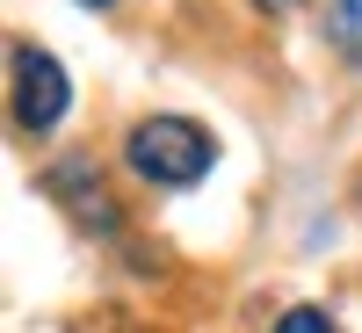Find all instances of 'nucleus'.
<instances>
[{
  "mask_svg": "<svg viewBox=\"0 0 362 333\" xmlns=\"http://www.w3.org/2000/svg\"><path fill=\"white\" fill-rule=\"evenodd\" d=\"M8 73H15V124L22 131H51L58 116H66V102H73L66 66H58L51 51H37V44H15L8 51Z\"/></svg>",
  "mask_w": 362,
  "mask_h": 333,
  "instance_id": "2",
  "label": "nucleus"
},
{
  "mask_svg": "<svg viewBox=\"0 0 362 333\" xmlns=\"http://www.w3.org/2000/svg\"><path fill=\"white\" fill-rule=\"evenodd\" d=\"M124 160H131L138 181H153V189H189V181L210 174L218 145H210V131L189 124V116H145L124 138Z\"/></svg>",
  "mask_w": 362,
  "mask_h": 333,
  "instance_id": "1",
  "label": "nucleus"
},
{
  "mask_svg": "<svg viewBox=\"0 0 362 333\" xmlns=\"http://www.w3.org/2000/svg\"><path fill=\"white\" fill-rule=\"evenodd\" d=\"M326 326H334V319H326L319 305H297V312L283 319V333H326Z\"/></svg>",
  "mask_w": 362,
  "mask_h": 333,
  "instance_id": "3",
  "label": "nucleus"
},
{
  "mask_svg": "<svg viewBox=\"0 0 362 333\" xmlns=\"http://www.w3.org/2000/svg\"><path fill=\"white\" fill-rule=\"evenodd\" d=\"M87 8H109V0H87Z\"/></svg>",
  "mask_w": 362,
  "mask_h": 333,
  "instance_id": "5",
  "label": "nucleus"
},
{
  "mask_svg": "<svg viewBox=\"0 0 362 333\" xmlns=\"http://www.w3.org/2000/svg\"><path fill=\"white\" fill-rule=\"evenodd\" d=\"M341 37L362 44V0H341Z\"/></svg>",
  "mask_w": 362,
  "mask_h": 333,
  "instance_id": "4",
  "label": "nucleus"
}]
</instances>
